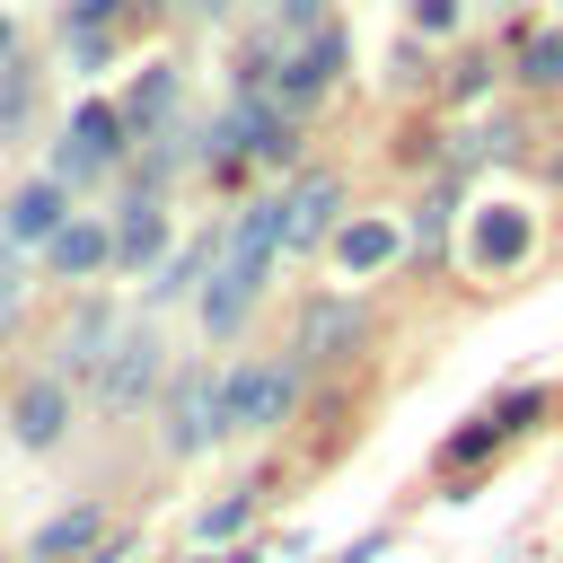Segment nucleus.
Segmentation results:
<instances>
[{
  "instance_id": "obj_1",
  "label": "nucleus",
  "mask_w": 563,
  "mask_h": 563,
  "mask_svg": "<svg viewBox=\"0 0 563 563\" xmlns=\"http://www.w3.org/2000/svg\"><path fill=\"white\" fill-rule=\"evenodd\" d=\"M290 396H299V378H290L282 361H255V369H238V378L220 387V422L264 431V422H282V413H290Z\"/></svg>"
},
{
  "instance_id": "obj_2",
  "label": "nucleus",
  "mask_w": 563,
  "mask_h": 563,
  "mask_svg": "<svg viewBox=\"0 0 563 563\" xmlns=\"http://www.w3.org/2000/svg\"><path fill=\"white\" fill-rule=\"evenodd\" d=\"M229 422H220V387L202 378V369H185L176 387H167V449L176 457H194V449H211Z\"/></svg>"
},
{
  "instance_id": "obj_3",
  "label": "nucleus",
  "mask_w": 563,
  "mask_h": 563,
  "mask_svg": "<svg viewBox=\"0 0 563 563\" xmlns=\"http://www.w3.org/2000/svg\"><path fill=\"white\" fill-rule=\"evenodd\" d=\"M150 387H158V334H123V343L97 361V405L123 413V405H141Z\"/></svg>"
},
{
  "instance_id": "obj_4",
  "label": "nucleus",
  "mask_w": 563,
  "mask_h": 563,
  "mask_svg": "<svg viewBox=\"0 0 563 563\" xmlns=\"http://www.w3.org/2000/svg\"><path fill=\"white\" fill-rule=\"evenodd\" d=\"M123 132H132V123H123V106H79V114H70V141H62V158H53V167H62V176L114 167V158H123Z\"/></svg>"
},
{
  "instance_id": "obj_5",
  "label": "nucleus",
  "mask_w": 563,
  "mask_h": 563,
  "mask_svg": "<svg viewBox=\"0 0 563 563\" xmlns=\"http://www.w3.org/2000/svg\"><path fill=\"white\" fill-rule=\"evenodd\" d=\"M220 150H229V158H238V150H246V158H290V123H282L273 106L238 97V106L220 114Z\"/></svg>"
},
{
  "instance_id": "obj_6",
  "label": "nucleus",
  "mask_w": 563,
  "mask_h": 563,
  "mask_svg": "<svg viewBox=\"0 0 563 563\" xmlns=\"http://www.w3.org/2000/svg\"><path fill=\"white\" fill-rule=\"evenodd\" d=\"M466 255H475L484 273L519 264V255H528V211H519V202H484V211H475V229H466Z\"/></svg>"
},
{
  "instance_id": "obj_7",
  "label": "nucleus",
  "mask_w": 563,
  "mask_h": 563,
  "mask_svg": "<svg viewBox=\"0 0 563 563\" xmlns=\"http://www.w3.org/2000/svg\"><path fill=\"white\" fill-rule=\"evenodd\" d=\"M62 229H70L62 176H44V185H18V202H9V238H18V246H53Z\"/></svg>"
},
{
  "instance_id": "obj_8",
  "label": "nucleus",
  "mask_w": 563,
  "mask_h": 563,
  "mask_svg": "<svg viewBox=\"0 0 563 563\" xmlns=\"http://www.w3.org/2000/svg\"><path fill=\"white\" fill-rule=\"evenodd\" d=\"M334 62H343V35H317V44H299L290 62H282V106L299 114V106H317L325 88H334Z\"/></svg>"
},
{
  "instance_id": "obj_9",
  "label": "nucleus",
  "mask_w": 563,
  "mask_h": 563,
  "mask_svg": "<svg viewBox=\"0 0 563 563\" xmlns=\"http://www.w3.org/2000/svg\"><path fill=\"white\" fill-rule=\"evenodd\" d=\"M282 246H290V211H282V202H246V220H238V238H229V264L264 273Z\"/></svg>"
},
{
  "instance_id": "obj_10",
  "label": "nucleus",
  "mask_w": 563,
  "mask_h": 563,
  "mask_svg": "<svg viewBox=\"0 0 563 563\" xmlns=\"http://www.w3.org/2000/svg\"><path fill=\"white\" fill-rule=\"evenodd\" d=\"M9 422H18L26 449H53V440H62V378H26L18 405H9Z\"/></svg>"
},
{
  "instance_id": "obj_11",
  "label": "nucleus",
  "mask_w": 563,
  "mask_h": 563,
  "mask_svg": "<svg viewBox=\"0 0 563 563\" xmlns=\"http://www.w3.org/2000/svg\"><path fill=\"white\" fill-rule=\"evenodd\" d=\"M97 528H106V510H97V501H79V510H62V519H44V528L26 537V563H70Z\"/></svg>"
},
{
  "instance_id": "obj_12",
  "label": "nucleus",
  "mask_w": 563,
  "mask_h": 563,
  "mask_svg": "<svg viewBox=\"0 0 563 563\" xmlns=\"http://www.w3.org/2000/svg\"><path fill=\"white\" fill-rule=\"evenodd\" d=\"M255 282H264V273H246V264H229V255H220V273H211V290H202V325H211V334H238V317H246Z\"/></svg>"
},
{
  "instance_id": "obj_13",
  "label": "nucleus",
  "mask_w": 563,
  "mask_h": 563,
  "mask_svg": "<svg viewBox=\"0 0 563 563\" xmlns=\"http://www.w3.org/2000/svg\"><path fill=\"white\" fill-rule=\"evenodd\" d=\"M396 246H405L396 220H352V229L334 238V264H343V273H378V264H396Z\"/></svg>"
},
{
  "instance_id": "obj_14",
  "label": "nucleus",
  "mask_w": 563,
  "mask_h": 563,
  "mask_svg": "<svg viewBox=\"0 0 563 563\" xmlns=\"http://www.w3.org/2000/svg\"><path fill=\"white\" fill-rule=\"evenodd\" d=\"M282 211H290V246H317V229L334 220V176H299L282 194Z\"/></svg>"
},
{
  "instance_id": "obj_15",
  "label": "nucleus",
  "mask_w": 563,
  "mask_h": 563,
  "mask_svg": "<svg viewBox=\"0 0 563 563\" xmlns=\"http://www.w3.org/2000/svg\"><path fill=\"white\" fill-rule=\"evenodd\" d=\"M158 246H167V220H158V202H150V194H141V202H123L114 255H123V264H158Z\"/></svg>"
},
{
  "instance_id": "obj_16",
  "label": "nucleus",
  "mask_w": 563,
  "mask_h": 563,
  "mask_svg": "<svg viewBox=\"0 0 563 563\" xmlns=\"http://www.w3.org/2000/svg\"><path fill=\"white\" fill-rule=\"evenodd\" d=\"M44 255H53V273H97V264L114 255V238H106V220H70Z\"/></svg>"
},
{
  "instance_id": "obj_17",
  "label": "nucleus",
  "mask_w": 563,
  "mask_h": 563,
  "mask_svg": "<svg viewBox=\"0 0 563 563\" xmlns=\"http://www.w3.org/2000/svg\"><path fill=\"white\" fill-rule=\"evenodd\" d=\"M167 106H176V70H141L132 97H123V123H132V132H158Z\"/></svg>"
},
{
  "instance_id": "obj_18",
  "label": "nucleus",
  "mask_w": 563,
  "mask_h": 563,
  "mask_svg": "<svg viewBox=\"0 0 563 563\" xmlns=\"http://www.w3.org/2000/svg\"><path fill=\"white\" fill-rule=\"evenodd\" d=\"M106 334H114V317H106V308H79V317H70V352H62V361H70V369H79V361H106V352H97Z\"/></svg>"
},
{
  "instance_id": "obj_19",
  "label": "nucleus",
  "mask_w": 563,
  "mask_h": 563,
  "mask_svg": "<svg viewBox=\"0 0 563 563\" xmlns=\"http://www.w3.org/2000/svg\"><path fill=\"white\" fill-rule=\"evenodd\" d=\"M493 440H510V422H501V405H493V413H484L475 431H457V440H449V466H475V457H484Z\"/></svg>"
},
{
  "instance_id": "obj_20",
  "label": "nucleus",
  "mask_w": 563,
  "mask_h": 563,
  "mask_svg": "<svg viewBox=\"0 0 563 563\" xmlns=\"http://www.w3.org/2000/svg\"><path fill=\"white\" fill-rule=\"evenodd\" d=\"M519 70H528V88H554V79H563V35H528Z\"/></svg>"
},
{
  "instance_id": "obj_21",
  "label": "nucleus",
  "mask_w": 563,
  "mask_h": 563,
  "mask_svg": "<svg viewBox=\"0 0 563 563\" xmlns=\"http://www.w3.org/2000/svg\"><path fill=\"white\" fill-rule=\"evenodd\" d=\"M352 308H308V343H352Z\"/></svg>"
},
{
  "instance_id": "obj_22",
  "label": "nucleus",
  "mask_w": 563,
  "mask_h": 563,
  "mask_svg": "<svg viewBox=\"0 0 563 563\" xmlns=\"http://www.w3.org/2000/svg\"><path fill=\"white\" fill-rule=\"evenodd\" d=\"M246 501H255V493H229V501H211V510H202V537H229V528L246 519Z\"/></svg>"
},
{
  "instance_id": "obj_23",
  "label": "nucleus",
  "mask_w": 563,
  "mask_h": 563,
  "mask_svg": "<svg viewBox=\"0 0 563 563\" xmlns=\"http://www.w3.org/2000/svg\"><path fill=\"white\" fill-rule=\"evenodd\" d=\"M413 26H422V35H449V26H457V0H413Z\"/></svg>"
},
{
  "instance_id": "obj_24",
  "label": "nucleus",
  "mask_w": 563,
  "mask_h": 563,
  "mask_svg": "<svg viewBox=\"0 0 563 563\" xmlns=\"http://www.w3.org/2000/svg\"><path fill=\"white\" fill-rule=\"evenodd\" d=\"M334 563H378V537H361V545H343Z\"/></svg>"
},
{
  "instance_id": "obj_25",
  "label": "nucleus",
  "mask_w": 563,
  "mask_h": 563,
  "mask_svg": "<svg viewBox=\"0 0 563 563\" xmlns=\"http://www.w3.org/2000/svg\"><path fill=\"white\" fill-rule=\"evenodd\" d=\"M97 9H114V0H70V18H79V26H97Z\"/></svg>"
},
{
  "instance_id": "obj_26",
  "label": "nucleus",
  "mask_w": 563,
  "mask_h": 563,
  "mask_svg": "<svg viewBox=\"0 0 563 563\" xmlns=\"http://www.w3.org/2000/svg\"><path fill=\"white\" fill-rule=\"evenodd\" d=\"M273 9H282V18H317L325 0H273Z\"/></svg>"
},
{
  "instance_id": "obj_27",
  "label": "nucleus",
  "mask_w": 563,
  "mask_h": 563,
  "mask_svg": "<svg viewBox=\"0 0 563 563\" xmlns=\"http://www.w3.org/2000/svg\"><path fill=\"white\" fill-rule=\"evenodd\" d=\"M88 563H123V545H97V554H88Z\"/></svg>"
},
{
  "instance_id": "obj_28",
  "label": "nucleus",
  "mask_w": 563,
  "mask_h": 563,
  "mask_svg": "<svg viewBox=\"0 0 563 563\" xmlns=\"http://www.w3.org/2000/svg\"><path fill=\"white\" fill-rule=\"evenodd\" d=\"M0 53H9V18H0Z\"/></svg>"
}]
</instances>
